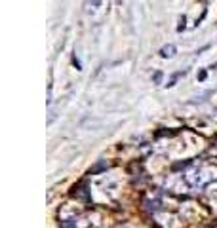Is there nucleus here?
I'll return each mask as SVG.
<instances>
[{
    "label": "nucleus",
    "mask_w": 217,
    "mask_h": 228,
    "mask_svg": "<svg viewBox=\"0 0 217 228\" xmlns=\"http://www.w3.org/2000/svg\"><path fill=\"white\" fill-rule=\"evenodd\" d=\"M153 80H154V84H160V80H162V72H154Z\"/></svg>",
    "instance_id": "2"
},
{
    "label": "nucleus",
    "mask_w": 217,
    "mask_h": 228,
    "mask_svg": "<svg viewBox=\"0 0 217 228\" xmlns=\"http://www.w3.org/2000/svg\"><path fill=\"white\" fill-rule=\"evenodd\" d=\"M160 55H162V57H173V55H175V46H173V44L164 46V48L160 49Z\"/></svg>",
    "instance_id": "1"
},
{
    "label": "nucleus",
    "mask_w": 217,
    "mask_h": 228,
    "mask_svg": "<svg viewBox=\"0 0 217 228\" xmlns=\"http://www.w3.org/2000/svg\"><path fill=\"white\" fill-rule=\"evenodd\" d=\"M93 2V6H101V0H91Z\"/></svg>",
    "instance_id": "3"
}]
</instances>
